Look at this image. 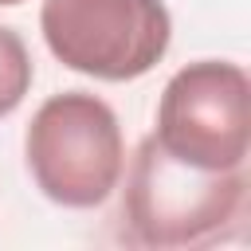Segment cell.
I'll return each instance as SVG.
<instances>
[{
    "instance_id": "8992f818",
    "label": "cell",
    "mask_w": 251,
    "mask_h": 251,
    "mask_svg": "<svg viewBox=\"0 0 251 251\" xmlns=\"http://www.w3.org/2000/svg\"><path fill=\"white\" fill-rule=\"evenodd\" d=\"M12 4H24V0H0V8H12Z\"/></svg>"
},
{
    "instance_id": "6da1fadb",
    "label": "cell",
    "mask_w": 251,
    "mask_h": 251,
    "mask_svg": "<svg viewBox=\"0 0 251 251\" xmlns=\"http://www.w3.org/2000/svg\"><path fill=\"white\" fill-rule=\"evenodd\" d=\"M247 169L204 173L169 157L149 133L126 173L122 231L137 247H204L239 224L247 208Z\"/></svg>"
},
{
    "instance_id": "5b68a950",
    "label": "cell",
    "mask_w": 251,
    "mask_h": 251,
    "mask_svg": "<svg viewBox=\"0 0 251 251\" xmlns=\"http://www.w3.org/2000/svg\"><path fill=\"white\" fill-rule=\"evenodd\" d=\"M35 78V63L27 55V43L0 24V118H8L31 90Z\"/></svg>"
},
{
    "instance_id": "277c9868",
    "label": "cell",
    "mask_w": 251,
    "mask_h": 251,
    "mask_svg": "<svg viewBox=\"0 0 251 251\" xmlns=\"http://www.w3.org/2000/svg\"><path fill=\"white\" fill-rule=\"evenodd\" d=\"M251 82L239 63L196 59L180 67L157 102V145L204 173L243 169L251 145Z\"/></svg>"
},
{
    "instance_id": "7a4b0ae2",
    "label": "cell",
    "mask_w": 251,
    "mask_h": 251,
    "mask_svg": "<svg viewBox=\"0 0 251 251\" xmlns=\"http://www.w3.org/2000/svg\"><path fill=\"white\" fill-rule=\"evenodd\" d=\"M35 188L59 208H98L122 184L126 137L106 98L63 90L39 102L24 133Z\"/></svg>"
},
{
    "instance_id": "3957f363",
    "label": "cell",
    "mask_w": 251,
    "mask_h": 251,
    "mask_svg": "<svg viewBox=\"0 0 251 251\" xmlns=\"http://www.w3.org/2000/svg\"><path fill=\"white\" fill-rule=\"evenodd\" d=\"M39 31L67 71L102 82L149 75L173 43L165 0H43Z\"/></svg>"
}]
</instances>
